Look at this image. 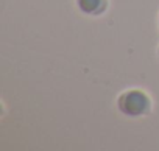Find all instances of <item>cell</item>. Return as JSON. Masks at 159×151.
I'll return each mask as SVG.
<instances>
[{"label": "cell", "instance_id": "1", "mask_svg": "<svg viewBox=\"0 0 159 151\" xmlns=\"http://www.w3.org/2000/svg\"><path fill=\"white\" fill-rule=\"evenodd\" d=\"M119 109L122 114L129 117H139L151 109L150 98L142 91H128L119 97Z\"/></svg>", "mask_w": 159, "mask_h": 151}, {"label": "cell", "instance_id": "2", "mask_svg": "<svg viewBox=\"0 0 159 151\" xmlns=\"http://www.w3.org/2000/svg\"><path fill=\"white\" fill-rule=\"evenodd\" d=\"M78 7L86 14H98L105 10L106 0H78Z\"/></svg>", "mask_w": 159, "mask_h": 151}]
</instances>
